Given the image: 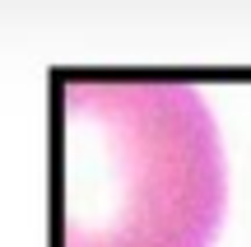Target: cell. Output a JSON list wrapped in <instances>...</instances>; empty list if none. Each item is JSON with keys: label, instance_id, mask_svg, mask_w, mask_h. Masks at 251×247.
Returning a JSON list of instances; mask_svg holds the SVG:
<instances>
[{"label": "cell", "instance_id": "obj_1", "mask_svg": "<svg viewBox=\"0 0 251 247\" xmlns=\"http://www.w3.org/2000/svg\"><path fill=\"white\" fill-rule=\"evenodd\" d=\"M219 220L224 149L191 84H56V247H209Z\"/></svg>", "mask_w": 251, "mask_h": 247}]
</instances>
